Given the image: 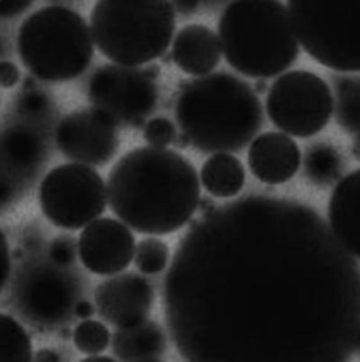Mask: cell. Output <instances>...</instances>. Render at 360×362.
Masks as SVG:
<instances>
[{
  "label": "cell",
  "mask_w": 360,
  "mask_h": 362,
  "mask_svg": "<svg viewBox=\"0 0 360 362\" xmlns=\"http://www.w3.org/2000/svg\"><path fill=\"white\" fill-rule=\"evenodd\" d=\"M50 257L59 266H69L76 258L75 239L69 236L54 239L50 245Z\"/></svg>",
  "instance_id": "cell-27"
},
{
  "label": "cell",
  "mask_w": 360,
  "mask_h": 362,
  "mask_svg": "<svg viewBox=\"0 0 360 362\" xmlns=\"http://www.w3.org/2000/svg\"><path fill=\"white\" fill-rule=\"evenodd\" d=\"M47 105V99L42 93L35 92V90H29L23 97L21 101V107L26 113L35 114L44 110Z\"/></svg>",
  "instance_id": "cell-28"
},
{
  "label": "cell",
  "mask_w": 360,
  "mask_h": 362,
  "mask_svg": "<svg viewBox=\"0 0 360 362\" xmlns=\"http://www.w3.org/2000/svg\"><path fill=\"white\" fill-rule=\"evenodd\" d=\"M154 292L149 281L137 273H124L103 281L95 291L99 315L116 329L147 320Z\"/></svg>",
  "instance_id": "cell-14"
},
{
  "label": "cell",
  "mask_w": 360,
  "mask_h": 362,
  "mask_svg": "<svg viewBox=\"0 0 360 362\" xmlns=\"http://www.w3.org/2000/svg\"><path fill=\"white\" fill-rule=\"evenodd\" d=\"M156 362H161V361H156Z\"/></svg>",
  "instance_id": "cell-44"
},
{
  "label": "cell",
  "mask_w": 360,
  "mask_h": 362,
  "mask_svg": "<svg viewBox=\"0 0 360 362\" xmlns=\"http://www.w3.org/2000/svg\"><path fill=\"white\" fill-rule=\"evenodd\" d=\"M173 144H175V147L179 148V149H186V148L190 145V141L185 134L181 133V134L177 135Z\"/></svg>",
  "instance_id": "cell-36"
},
{
  "label": "cell",
  "mask_w": 360,
  "mask_h": 362,
  "mask_svg": "<svg viewBox=\"0 0 360 362\" xmlns=\"http://www.w3.org/2000/svg\"><path fill=\"white\" fill-rule=\"evenodd\" d=\"M173 260L169 327L186 362H349L360 267L311 207L255 196Z\"/></svg>",
  "instance_id": "cell-1"
},
{
  "label": "cell",
  "mask_w": 360,
  "mask_h": 362,
  "mask_svg": "<svg viewBox=\"0 0 360 362\" xmlns=\"http://www.w3.org/2000/svg\"><path fill=\"white\" fill-rule=\"evenodd\" d=\"M95 109L114 124L143 126L146 116L156 105V88L145 71L124 65H108L98 69L88 84Z\"/></svg>",
  "instance_id": "cell-10"
},
{
  "label": "cell",
  "mask_w": 360,
  "mask_h": 362,
  "mask_svg": "<svg viewBox=\"0 0 360 362\" xmlns=\"http://www.w3.org/2000/svg\"><path fill=\"white\" fill-rule=\"evenodd\" d=\"M219 37L204 25L190 24L180 29L171 57L188 75L202 76L213 71L221 58Z\"/></svg>",
  "instance_id": "cell-17"
},
{
  "label": "cell",
  "mask_w": 360,
  "mask_h": 362,
  "mask_svg": "<svg viewBox=\"0 0 360 362\" xmlns=\"http://www.w3.org/2000/svg\"><path fill=\"white\" fill-rule=\"evenodd\" d=\"M30 5V1H26V0H3L1 1V16H6V18L16 16V14L24 11Z\"/></svg>",
  "instance_id": "cell-31"
},
{
  "label": "cell",
  "mask_w": 360,
  "mask_h": 362,
  "mask_svg": "<svg viewBox=\"0 0 360 362\" xmlns=\"http://www.w3.org/2000/svg\"><path fill=\"white\" fill-rule=\"evenodd\" d=\"M352 156L360 162V136L355 137L351 146Z\"/></svg>",
  "instance_id": "cell-39"
},
{
  "label": "cell",
  "mask_w": 360,
  "mask_h": 362,
  "mask_svg": "<svg viewBox=\"0 0 360 362\" xmlns=\"http://www.w3.org/2000/svg\"><path fill=\"white\" fill-rule=\"evenodd\" d=\"M35 80L33 78H28V79L25 80L24 82V88L29 92V90H33V88H35Z\"/></svg>",
  "instance_id": "cell-41"
},
{
  "label": "cell",
  "mask_w": 360,
  "mask_h": 362,
  "mask_svg": "<svg viewBox=\"0 0 360 362\" xmlns=\"http://www.w3.org/2000/svg\"><path fill=\"white\" fill-rule=\"evenodd\" d=\"M254 90H255L256 94H262V93L266 92L267 83L265 79H258L257 81H256Z\"/></svg>",
  "instance_id": "cell-40"
},
{
  "label": "cell",
  "mask_w": 360,
  "mask_h": 362,
  "mask_svg": "<svg viewBox=\"0 0 360 362\" xmlns=\"http://www.w3.org/2000/svg\"><path fill=\"white\" fill-rule=\"evenodd\" d=\"M94 313V305L88 300H79L76 305L75 315L80 319L88 320Z\"/></svg>",
  "instance_id": "cell-33"
},
{
  "label": "cell",
  "mask_w": 360,
  "mask_h": 362,
  "mask_svg": "<svg viewBox=\"0 0 360 362\" xmlns=\"http://www.w3.org/2000/svg\"><path fill=\"white\" fill-rule=\"evenodd\" d=\"M135 264L145 274H156L166 268L169 249L161 239L149 237L139 241L135 251Z\"/></svg>",
  "instance_id": "cell-24"
},
{
  "label": "cell",
  "mask_w": 360,
  "mask_h": 362,
  "mask_svg": "<svg viewBox=\"0 0 360 362\" xmlns=\"http://www.w3.org/2000/svg\"><path fill=\"white\" fill-rule=\"evenodd\" d=\"M144 71H145L146 75H147L150 79L154 80L160 75V67H158V65L151 64L146 67Z\"/></svg>",
  "instance_id": "cell-38"
},
{
  "label": "cell",
  "mask_w": 360,
  "mask_h": 362,
  "mask_svg": "<svg viewBox=\"0 0 360 362\" xmlns=\"http://www.w3.org/2000/svg\"><path fill=\"white\" fill-rule=\"evenodd\" d=\"M75 346L86 355H98L109 346L111 334L105 324L96 320L82 321L74 330Z\"/></svg>",
  "instance_id": "cell-23"
},
{
  "label": "cell",
  "mask_w": 360,
  "mask_h": 362,
  "mask_svg": "<svg viewBox=\"0 0 360 362\" xmlns=\"http://www.w3.org/2000/svg\"><path fill=\"white\" fill-rule=\"evenodd\" d=\"M0 269H1L0 285H1V289H3L7 284L8 279H9L10 273H11L9 245H8L7 239H6L4 234H1V238H0Z\"/></svg>",
  "instance_id": "cell-29"
},
{
  "label": "cell",
  "mask_w": 360,
  "mask_h": 362,
  "mask_svg": "<svg viewBox=\"0 0 360 362\" xmlns=\"http://www.w3.org/2000/svg\"><path fill=\"white\" fill-rule=\"evenodd\" d=\"M175 26V8L163 0H100L91 14L97 47L124 66L145 64L165 54Z\"/></svg>",
  "instance_id": "cell-5"
},
{
  "label": "cell",
  "mask_w": 360,
  "mask_h": 362,
  "mask_svg": "<svg viewBox=\"0 0 360 362\" xmlns=\"http://www.w3.org/2000/svg\"><path fill=\"white\" fill-rule=\"evenodd\" d=\"M0 71H1L0 79H1L3 88H12L18 83V79H20V71L13 63L5 61L0 65Z\"/></svg>",
  "instance_id": "cell-30"
},
{
  "label": "cell",
  "mask_w": 360,
  "mask_h": 362,
  "mask_svg": "<svg viewBox=\"0 0 360 362\" xmlns=\"http://www.w3.org/2000/svg\"><path fill=\"white\" fill-rule=\"evenodd\" d=\"M80 362H117L113 358L108 356H91V357L82 359Z\"/></svg>",
  "instance_id": "cell-37"
},
{
  "label": "cell",
  "mask_w": 360,
  "mask_h": 362,
  "mask_svg": "<svg viewBox=\"0 0 360 362\" xmlns=\"http://www.w3.org/2000/svg\"><path fill=\"white\" fill-rule=\"evenodd\" d=\"M135 238L128 226L113 218H100L86 226L78 241L82 264L97 275H113L135 257Z\"/></svg>",
  "instance_id": "cell-13"
},
{
  "label": "cell",
  "mask_w": 360,
  "mask_h": 362,
  "mask_svg": "<svg viewBox=\"0 0 360 362\" xmlns=\"http://www.w3.org/2000/svg\"><path fill=\"white\" fill-rule=\"evenodd\" d=\"M7 150L12 158L26 162L37 154V143L26 132H13L7 141Z\"/></svg>",
  "instance_id": "cell-26"
},
{
  "label": "cell",
  "mask_w": 360,
  "mask_h": 362,
  "mask_svg": "<svg viewBox=\"0 0 360 362\" xmlns=\"http://www.w3.org/2000/svg\"><path fill=\"white\" fill-rule=\"evenodd\" d=\"M64 268L52 260V264H28L22 271L16 291L18 303L30 321L42 326L54 325L64 322L69 311L75 313L79 284Z\"/></svg>",
  "instance_id": "cell-11"
},
{
  "label": "cell",
  "mask_w": 360,
  "mask_h": 362,
  "mask_svg": "<svg viewBox=\"0 0 360 362\" xmlns=\"http://www.w3.org/2000/svg\"><path fill=\"white\" fill-rule=\"evenodd\" d=\"M200 209L202 211L203 214H207V215L211 216L215 213V204H214L213 201L209 198H203L201 199L200 203Z\"/></svg>",
  "instance_id": "cell-34"
},
{
  "label": "cell",
  "mask_w": 360,
  "mask_h": 362,
  "mask_svg": "<svg viewBox=\"0 0 360 362\" xmlns=\"http://www.w3.org/2000/svg\"><path fill=\"white\" fill-rule=\"evenodd\" d=\"M332 86L337 124L345 132L360 136V75L335 76Z\"/></svg>",
  "instance_id": "cell-20"
},
{
  "label": "cell",
  "mask_w": 360,
  "mask_h": 362,
  "mask_svg": "<svg viewBox=\"0 0 360 362\" xmlns=\"http://www.w3.org/2000/svg\"><path fill=\"white\" fill-rule=\"evenodd\" d=\"M218 33L228 64L257 80L283 73L300 54L289 10L281 1H233L220 16Z\"/></svg>",
  "instance_id": "cell-4"
},
{
  "label": "cell",
  "mask_w": 360,
  "mask_h": 362,
  "mask_svg": "<svg viewBox=\"0 0 360 362\" xmlns=\"http://www.w3.org/2000/svg\"><path fill=\"white\" fill-rule=\"evenodd\" d=\"M107 187L91 167L65 164L52 169L41 184L40 203L54 226L79 230L97 220L107 206Z\"/></svg>",
  "instance_id": "cell-9"
},
{
  "label": "cell",
  "mask_w": 360,
  "mask_h": 362,
  "mask_svg": "<svg viewBox=\"0 0 360 362\" xmlns=\"http://www.w3.org/2000/svg\"><path fill=\"white\" fill-rule=\"evenodd\" d=\"M56 141L71 160L82 165H103L117 146L115 124L96 109L73 112L59 124Z\"/></svg>",
  "instance_id": "cell-12"
},
{
  "label": "cell",
  "mask_w": 360,
  "mask_h": 362,
  "mask_svg": "<svg viewBox=\"0 0 360 362\" xmlns=\"http://www.w3.org/2000/svg\"><path fill=\"white\" fill-rule=\"evenodd\" d=\"M303 170L305 177L311 184L325 187L341 179L344 160L336 147L330 144L315 143L305 152Z\"/></svg>",
  "instance_id": "cell-21"
},
{
  "label": "cell",
  "mask_w": 360,
  "mask_h": 362,
  "mask_svg": "<svg viewBox=\"0 0 360 362\" xmlns=\"http://www.w3.org/2000/svg\"><path fill=\"white\" fill-rule=\"evenodd\" d=\"M92 33L69 8L48 6L21 25L18 47L23 64L45 81H66L83 73L94 54Z\"/></svg>",
  "instance_id": "cell-6"
},
{
  "label": "cell",
  "mask_w": 360,
  "mask_h": 362,
  "mask_svg": "<svg viewBox=\"0 0 360 362\" xmlns=\"http://www.w3.org/2000/svg\"><path fill=\"white\" fill-rule=\"evenodd\" d=\"M175 117L194 148L218 153L243 149L264 122L254 88L226 73L211 74L185 84L175 103Z\"/></svg>",
  "instance_id": "cell-3"
},
{
  "label": "cell",
  "mask_w": 360,
  "mask_h": 362,
  "mask_svg": "<svg viewBox=\"0 0 360 362\" xmlns=\"http://www.w3.org/2000/svg\"><path fill=\"white\" fill-rule=\"evenodd\" d=\"M287 7L310 58L339 73H360V1L290 0Z\"/></svg>",
  "instance_id": "cell-7"
},
{
  "label": "cell",
  "mask_w": 360,
  "mask_h": 362,
  "mask_svg": "<svg viewBox=\"0 0 360 362\" xmlns=\"http://www.w3.org/2000/svg\"><path fill=\"white\" fill-rule=\"evenodd\" d=\"M112 349L120 362H156L166 351V336L153 321L116 329L112 337Z\"/></svg>",
  "instance_id": "cell-18"
},
{
  "label": "cell",
  "mask_w": 360,
  "mask_h": 362,
  "mask_svg": "<svg viewBox=\"0 0 360 362\" xmlns=\"http://www.w3.org/2000/svg\"><path fill=\"white\" fill-rule=\"evenodd\" d=\"M302 154L298 144L283 132L262 133L252 141L248 164L254 177L267 185L290 181L298 173Z\"/></svg>",
  "instance_id": "cell-15"
},
{
  "label": "cell",
  "mask_w": 360,
  "mask_h": 362,
  "mask_svg": "<svg viewBox=\"0 0 360 362\" xmlns=\"http://www.w3.org/2000/svg\"><path fill=\"white\" fill-rule=\"evenodd\" d=\"M108 200L114 215L141 234L180 230L200 203V182L192 163L166 148L131 150L112 167Z\"/></svg>",
  "instance_id": "cell-2"
},
{
  "label": "cell",
  "mask_w": 360,
  "mask_h": 362,
  "mask_svg": "<svg viewBox=\"0 0 360 362\" xmlns=\"http://www.w3.org/2000/svg\"><path fill=\"white\" fill-rule=\"evenodd\" d=\"M173 8L178 10V11L182 12V13H186V12H192L196 9L198 4L197 3H186V1H181V3H173Z\"/></svg>",
  "instance_id": "cell-35"
},
{
  "label": "cell",
  "mask_w": 360,
  "mask_h": 362,
  "mask_svg": "<svg viewBox=\"0 0 360 362\" xmlns=\"http://www.w3.org/2000/svg\"><path fill=\"white\" fill-rule=\"evenodd\" d=\"M266 110L281 132L306 139L318 134L330 122L334 114V94L317 74L290 71L269 88Z\"/></svg>",
  "instance_id": "cell-8"
},
{
  "label": "cell",
  "mask_w": 360,
  "mask_h": 362,
  "mask_svg": "<svg viewBox=\"0 0 360 362\" xmlns=\"http://www.w3.org/2000/svg\"><path fill=\"white\" fill-rule=\"evenodd\" d=\"M33 361V346L26 330L10 315H0V362Z\"/></svg>",
  "instance_id": "cell-22"
},
{
  "label": "cell",
  "mask_w": 360,
  "mask_h": 362,
  "mask_svg": "<svg viewBox=\"0 0 360 362\" xmlns=\"http://www.w3.org/2000/svg\"><path fill=\"white\" fill-rule=\"evenodd\" d=\"M328 226L343 249L360 259V169L339 180L328 201Z\"/></svg>",
  "instance_id": "cell-16"
},
{
  "label": "cell",
  "mask_w": 360,
  "mask_h": 362,
  "mask_svg": "<svg viewBox=\"0 0 360 362\" xmlns=\"http://www.w3.org/2000/svg\"><path fill=\"white\" fill-rule=\"evenodd\" d=\"M177 131L170 120L166 118H154L145 127L144 139L151 147L166 148L175 141Z\"/></svg>",
  "instance_id": "cell-25"
},
{
  "label": "cell",
  "mask_w": 360,
  "mask_h": 362,
  "mask_svg": "<svg viewBox=\"0 0 360 362\" xmlns=\"http://www.w3.org/2000/svg\"><path fill=\"white\" fill-rule=\"evenodd\" d=\"M33 362H61V358L54 349H42L35 353Z\"/></svg>",
  "instance_id": "cell-32"
},
{
  "label": "cell",
  "mask_w": 360,
  "mask_h": 362,
  "mask_svg": "<svg viewBox=\"0 0 360 362\" xmlns=\"http://www.w3.org/2000/svg\"><path fill=\"white\" fill-rule=\"evenodd\" d=\"M355 351H357L360 355V334L359 336H358L357 341H356Z\"/></svg>",
  "instance_id": "cell-43"
},
{
  "label": "cell",
  "mask_w": 360,
  "mask_h": 362,
  "mask_svg": "<svg viewBox=\"0 0 360 362\" xmlns=\"http://www.w3.org/2000/svg\"><path fill=\"white\" fill-rule=\"evenodd\" d=\"M201 182L213 196L231 198L238 194L245 186V167L232 154H214L203 164Z\"/></svg>",
  "instance_id": "cell-19"
},
{
  "label": "cell",
  "mask_w": 360,
  "mask_h": 362,
  "mask_svg": "<svg viewBox=\"0 0 360 362\" xmlns=\"http://www.w3.org/2000/svg\"><path fill=\"white\" fill-rule=\"evenodd\" d=\"M60 336L62 337V338L69 339V337L73 336V334H71V332L69 328L63 327L62 329H61Z\"/></svg>",
  "instance_id": "cell-42"
}]
</instances>
